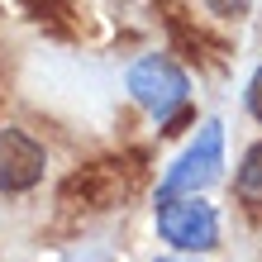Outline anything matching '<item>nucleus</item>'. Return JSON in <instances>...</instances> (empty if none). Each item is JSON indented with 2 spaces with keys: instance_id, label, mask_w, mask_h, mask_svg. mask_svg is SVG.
Returning <instances> with one entry per match:
<instances>
[{
  "instance_id": "39448f33",
  "label": "nucleus",
  "mask_w": 262,
  "mask_h": 262,
  "mask_svg": "<svg viewBox=\"0 0 262 262\" xmlns=\"http://www.w3.org/2000/svg\"><path fill=\"white\" fill-rule=\"evenodd\" d=\"M234 191H238L243 205H262V143L248 148V158H243V167H238Z\"/></svg>"
},
{
  "instance_id": "6e6552de",
  "label": "nucleus",
  "mask_w": 262,
  "mask_h": 262,
  "mask_svg": "<svg viewBox=\"0 0 262 262\" xmlns=\"http://www.w3.org/2000/svg\"><path fill=\"white\" fill-rule=\"evenodd\" d=\"M158 262H186V257H158Z\"/></svg>"
},
{
  "instance_id": "7ed1b4c3",
  "label": "nucleus",
  "mask_w": 262,
  "mask_h": 262,
  "mask_svg": "<svg viewBox=\"0 0 262 262\" xmlns=\"http://www.w3.org/2000/svg\"><path fill=\"white\" fill-rule=\"evenodd\" d=\"M220 167H224V129L210 119V124L200 129V138L177 158V167L162 177L158 200H167V195H200L205 186L220 181Z\"/></svg>"
},
{
  "instance_id": "20e7f679",
  "label": "nucleus",
  "mask_w": 262,
  "mask_h": 262,
  "mask_svg": "<svg viewBox=\"0 0 262 262\" xmlns=\"http://www.w3.org/2000/svg\"><path fill=\"white\" fill-rule=\"evenodd\" d=\"M43 172H48V158H43V148L34 138L19 129H0V191L5 195L34 191Z\"/></svg>"
},
{
  "instance_id": "f257e3e1",
  "label": "nucleus",
  "mask_w": 262,
  "mask_h": 262,
  "mask_svg": "<svg viewBox=\"0 0 262 262\" xmlns=\"http://www.w3.org/2000/svg\"><path fill=\"white\" fill-rule=\"evenodd\" d=\"M129 96L143 105V110L158 119V124H172V119L186 110V96H191V81L186 72H181L172 57H143V62H134L129 72Z\"/></svg>"
},
{
  "instance_id": "0eeeda50",
  "label": "nucleus",
  "mask_w": 262,
  "mask_h": 262,
  "mask_svg": "<svg viewBox=\"0 0 262 262\" xmlns=\"http://www.w3.org/2000/svg\"><path fill=\"white\" fill-rule=\"evenodd\" d=\"M248 110H253V119L262 124V67L253 72V81H248Z\"/></svg>"
},
{
  "instance_id": "f03ea898",
  "label": "nucleus",
  "mask_w": 262,
  "mask_h": 262,
  "mask_svg": "<svg viewBox=\"0 0 262 262\" xmlns=\"http://www.w3.org/2000/svg\"><path fill=\"white\" fill-rule=\"evenodd\" d=\"M158 234L181 253H210L220 243V214L200 195H167L158 200Z\"/></svg>"
},
{
  "instance_id": "423d86ee",
  "label": "nucleus",
  "mask_w": 262,
  "mask_h": 262,
  "mask_svg": "<svg viewBox=\"0 0 262 262\" xmlns=\"http://www.w3.org/2000/svg\"><path fill=\"white\" fill-rule=\"evenodd\" d=\"M205 5H210L214 14H224V19H238V14H248L253 0H205Z\"/></svg>"
}]
</instances>
